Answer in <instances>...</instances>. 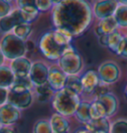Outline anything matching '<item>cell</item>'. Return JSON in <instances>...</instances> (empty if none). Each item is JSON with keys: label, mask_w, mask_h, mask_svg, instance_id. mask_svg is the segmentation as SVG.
<instances>
[{"label": "cell", "mask_w": 127, "mask_h": 133, "mask_svg": "<svg viewBox=\"0 0 127 133\" xmlns=\"http://www.w3.org/2000/svg\"><path fill=\"white\" fill-rule=\"evenodd\" d=\"M14 10L11 1L8 0H0V19L8 16Z\"/></svg>", "instance_id": "cell-31"}, {"label": "cell", "mask_w": 127, "mask_h": 133, "mask_svg": "<svg viewBox=\"0 0 127 133\" xmlns=\"http://www.w3.org/2000/svg\"><path fill=\"white\" fill-rule=\"evenodd\" d=\"M53 133H66L70 130V122L66 117L63 116L59 113H53L49 119Z\"/></svg>", "instance_id": "cell-18"}, {"label": "cell", "mask_w": 127, "mask_h": 133, "mask_svg": "<svg viewBox=\"0 0 127 133\" xmlns=\"http://www.w3.org/2000/svg\"><path fill=\"white\" fill-rule=\"evenodd\" d=\"M73 133H90V132H89V130H86L85 128L83 127V128H78V129L76 130Z\"/></svg>", "instance_id": "cell-39"}, {"label": "cell", "mask_w": 127, "mask_h": 133, "mask_svg": "<svg viewBox=\"0 0 127 133\" xmlns=\"http://www.w3.org/2000/svg\"><path fill=\"white\" fill-rule=\"evenodd\" d=\"M32 63L28 58H19L10 63V69L13 72L15 78H28L30 75Z\"/></svg>", "instance_id": "cell-15"}, {"label": "cell", "mask_w": 127, "mask_h": 133, "mask_svg": "<svg viewBox=\"0 0 127 133\" xmlns=\"http://www.w3.org/2000/svg\"><path fill=\"white\" fill-rule=\"evenodd\" d=\"M90 117L91 119H99L106 117L104 107L100 103L98 100L92 99L90 104ZM107 118V117H106Z\"/></svg>", "instance_id": "cell-27"}, {"label": "cell", "mask_w": 127, "mask_h": 133, "mask_svg": "<svg viewBox=\"0 0 127 133\" xmlns=\"http://www.w3.org/2000/svg\"><path fill=\"white\" fill-rule=\"evenodd\" d=\"M116 55L123 59H127V34L123 36V39L119 45L118 50L116 52Z\"/></svg>", "instance_id": "cell-33"}, {"label": "cell", "mask_w": 127, "mask_h": 133, "mask_svg": "<svg viewBox=\"0 0 127 133\" xmlns=\"http://www.w3.org/2000/svg\"><path fill=\"white\" fill-rule=\"evenodd\" d=\"M82 102L79 94L68 88L56 91L52 99V105L57 113L65 117L73 116Z\"/></svg>", "instance_id": "cell-3"}, {"label": "cell", "mask_w": 127, "mask_h": 133, "mask_svg": "<svg viewBox=\"0 0 127 133\" xmlns=\"http://www.w3.org/2000/svg\"><path fill=\"white\" fill-rule=\"evenodd\" d=\"M26 47H27V52H31L35 49V44H34L33 41L31 40H27L26 41Z\"/></svg>", "instance_id": "cell-36"}, {"label": "cell", "mask_w": 127, "mask_h": 133, "mask_svg": "<svg viewBox=\"0 0 127 133\" xmlns=\"http://www.w3.org/2000/svg\"><path fill=\"white\" fill-rule=\"evenodd\" d=\"M35 85L32 83L30 78H16L15 82L9 89L14 91H26V90H33Z\"/></svg>", "instance_id": "cell-23"}, {"label": "cell", "mask_w": 127, "mask_h": 133, "mask_svg": "<svg viewBox=\"0 0 127 133\" xmlns=\"http://www.w3.org/2000/svg\"><path fill=\"white\" fill-rule=\"evenodd\" d=\"M107 37H108V35H103V36L98 37V43L101 47L107 48Z\"/></svg>", "instance_id": "cell-35"}, {"label": "cell", "mask_w": 127, "mask_h": 133, "mask_svg": "<svg viewBox=\"0 0 127 133\" xmlns=\"http://www.w3.org/2000/svg\"><path fill=\"white\" fill-rule=\"evenodd\" d=\"M110 133H127V118H118L111 122Z\"/></svg>", "instance_id": "cell-30"}, {"label": "cell", "mask_w": 127, "mask_h": 133, "mask_svg": "<svg viewBox=\"0 0 127 133\" xmlns=\"http://www.w3.org/2000/svg\"><path fill=\"white\" fill-rule=\"evenodd\" d=\"M2 127H3V125H2V124H1V122H0V130L2 129Z\"/></svg>", "instance_id": "cell-42"}, {"label": "cell", "mask_w": 127, "mask_h": 133, "mask_svg": "<svg viewBox=\"0 0 127 133\" xmlns=\"http://www.w3.org/2000/svg\"><path fill=\"white\" fill-rule=\"evenodd\" d=\"M36 6L38 8L39 12H47L53 10L54 5H55V1H51V0H40V1H35Z\"/></svg>", "instance_id": "cell-32"}, {"label": "cell", "mask_w": 127, "mask_h": 133, "mask_svg": "<svg viewBox=\"0 0 127 133\" xmlns=\"http://www.w3.org/2000/svg\"><path fill=\"white\" fill-rule=\"evenodd\" d=\"M92 18V6L83 0L55 1L52 10V21L56 29H63L73 37L84 33Z\"/></svg>", "instance_id": "cell-1"}, {"label": "cell", "mask_w": 127, "mask_h": 133, "mask_svg": "<svg viewBox=\"0 0 127 133\" xmlns=\"http://www.w3.org/2000/svg\"><path fill=\"white\" fill-rule=\"evenodd\" d=\"M68 81V75L61 70L58 65H52L49 68V77H48V84L55 91H59L65 89Z\"/></svg>", "instance_id": "cell-11"}, {"label": "cell", "mask_w": 127, "mask_h": 133, "mask_svg": "<svg viewBox=\"0 0 127 133\" xmlns=\"http://www.w3.org/2000/svg\"><path fill=\"white\" fill-rule=\"evenodd\" d=\"M84 128L90 133H110L111 122L109 118H99V119H91L86 124Z\"/></svg>", "instance_id": "cell-17"}, {"label": "cell", "mask_w": 127, "mask_h": 133, "mask_svg": "<svg viewBox=\"0 0 127 133\" xmlns=\"http://www.w3.org/2000/svg\"><path fill=\"white\" fill-rule=\"evenodd\" d=\"M5 56L4 54L2 53V51L0 49V66H4V62H5Z\"/></svg>", "instance_id": "cell-38"}, {"label": "cell", "mask_w": 127, "mask_h": 133, "mask_svg": "<svg viewBox=\"0 0 127 133\" xmlns=\"http://www.w3.org/2000/svg\"><path fill=\"white\" fill-rule=\"evenodd\" d=\"M97 74L101 83L105 84H113L121 78V69L116 62L112 60L102 62L97 69Z\"/></svg>", "instance_id": "cell-6"}, {"label": "cell", "mask_w": 127, "mask_h": 133, "mask_svg": "<svg viewBox=\"0 0 127 133\" xmlns=\"http://www.w3.org/2000/svg\"><path fill=\"white\" fill-rule=\"evenodd\" d=\"M90 104H91V101L86 99H82V102H81V104H79L77 112L75 114L76 118L81 123H83V125L91 120V117H90Z\"/></svg>", "instance_id": "cell-20"}, {"label": "cell", "mask_w": 127, "mask_h": 133, "mask_svg": "<svg viewBox=\"0 0 127 133\" xmlns=\"http://www.w3.org/2000/svg\"><path fill=\"white\" fill-rule=\"evenodd\" d=\"M95 99L98 100L100 103L102 104V106L104 107L107 118H110V117L114 116L116 114V112L118 111L119 100H118L117 96L113 92L109 91V92L103 94V95H101L99 97L95 98Z\"/></svg>", "instance_id": "cell-14"}, {"label": "cell", "mask_w": 127, "mask_h": 133, "mask_svg": "<svg viewBox=\"0 0 127 133\" xmlns=\"http://www.w3.org/2000/svg\"><path fill=\"white\" fill-rule=\"evenodd\" d=\"M0 133H15V131L10 126H3L0 130Z\"/></svg>", "instance_id": "cell-37"}, {"label": "cell", "mask_w": 127, "mask_h": 133, "mask_svg": "<svg viewBox=\"0 0 127 133\" xmlns=\"http://www.w3.org/2000/svg\"><path fill=\"white\" fill-rule=\"evenodd\" d=\"M73 36L63 29L45 33L39 41V50L49 61H59L64 52L72 45Z\"/></svg>", "instance_id": "cell-2"}, {"label": "cell", "mask_w": 127, "mask_h": 133, "mask_svg": "<svg viewBox=\"0 0 127 133\" xmlns=\"http://www.w3.org/2000/svg\"><path fill=\"white\" fill-rule=\"evenodd\" d=\"M118 2H119V4H121V5L127 6V0H123V1H118Z\"/></svg>", "instance_id": "cell-40"}, {"label": "cell", "mask_w": 127, "mask_h": 133, "mask_svg": "<svg viewBox=\"0 0 127 133\" xmlns=\"http://www.w3.org/2000/svg\"><path fill=\"white\" fill-rule=\"evenodd\" d=\"M15 78L10 66H0V88L9 89L13 85Z\"/></svg>", "instance_id": "cell-21"}, {"label": "cell", "mask_w": 127, "mask_h": 133, "mask_svg": "<svg viewBox=\"0 0 127 133\" xmlns=\"http://www.w3.org/2000/svg\"><path fill=\"white\" fill-rule=\"evenodd\" d=\"M21 116L20 109L9 103L0 106V122L3 126H10L15 124Z\"/></svg>", "instance_id": "cell-13"}, {"label": "cell", "mask_w": 127, "mask_h": 133, "mask_svg": "<svg viewBox=\"0 0 127 133\" xmlns=\"http://www.w3.org/2000/svg\"><path fill=\"white\" fill-rule=\"evenodd\" d=\"M81 81H82V84H83V94H90V95H92L94 90L101 83L97 71H95L93 69H89L83 72L81 76Z\"/></svg>", "instance_id": "cell-12"}, {"label": "cell", "mask_w": 127, "mask_h": 133, "mask_svg": "<svg viewBox=\"0 0 127 133\" xmlns=\"http://www.w3.org/2000/svg\"><path fill=\"white\" fill-rule=\"evenodd\" d=\"M124 95H125V97L127 98V83L126 85H125V89H124Z\"/></svg>", "instance_id": "cell-41"}, {"label": "cell", "mask_w": 127, "mask_h": 133, "mask_svg": "<svg viewBox=\"0 0 127 133\" xmlns=\"http://www.w3.org/2000/svg\"><path fill=\"white\" fill-rule=\"evenodd\" d=\"M34 91L37 96V99L40 102H47L49 99H53L54 94H56L55 90L52 89L48 83L44 84V85L36 87L34 89Z\"/></svg>", "instance_id": "cell-22"}, {"label": "cell", "mask_w": 127, "mask_h": 133, "mask_svg": "<svg viewBox=\"0 0 127 133\" xmlns=\"http://www.w3.org/2000/svg\"><path fill=\"white\" fill-rule=\"evenodd\" d=\"M8 94H9V89L0 88V106L4 105L7 103Z\"/></svg>", "instance_id": "cell-34"}, {"label": "cell", "mask_w": 127, "mask_h": 133, "mask_svg": "<svg viewBox=\"0 0 127 133\" xmlns=\"http://www.w3.org/2000/svg\"><path fill=\"white\" fill-rule=\"evenodd\" d=\"M26 23L25 17L19 8H14V10L2 19H0V31L4 34L12 33L13 30L18 26Z\"/></svg>", "instance_id": "cell-9"}, {"label": "cell", "mask_w": 127, "mask_h": 133, "mask_svg": "<svg viewBox=\"0 0 127 133\" xmlns=\"http://www.w3.org/2000/svg\"><path fill=\"white\" fill-rule=\"evenodd\" d=\"M58 66L68 76H78L83 69V60L77 49L71 45L58 61Z\"/></svg>", "instance_id": "cell-5"}, {"label": "cell", "mask_w": 127, "mask_h": 133, "mask_svg": "<svg viewBox=\"0 0 127 133\" xmlns=\"http://www.w3.org/2000/svg\"><path fill=\"white\" fill-rule=\"evenodd\" d=\"M123 36L124 35L119 30H116L115 32L109 34L107 37V49H109L111 52L116 54V52L119 48V45L123 39Z\"/></svg>", "instance_id": "cell-24"}, {"label": "cell", "mask_w": 127, "mask_h": 133, "mask_svg": "<svg viewBox=\"0 0 127 133\" xmlns=\"http://www.w3.org/2000/svg\"><path fill=\"white\" fill-rule=\"evenodd\" d=\"M113 17L117 22L118 27L122 29L127 28V6L119 4Z\"/></svg>", "instance_id": "cell-25"}, {"label": "cell", "mask_w": 127, "mask_h": 133, "mask_svg": "<svg viewBox=\"0 0 127 133\" xmlns=\"http://www.w3.org/2000/svg\"><path fill=\"white\" fill-rule=\"evenodd\" d=\"M17 4H18V8L30 19L31 23L34 22L37 19L40 12H39L37 6H36L35 1H27V0L18 1Z\"/></svg>", "instance_id": "cell-19"}, {"label": "cell", "mask_w": 127, "mask_h": 133, "mask_svg": "<svg viewBox=\"0 0 127 133\" xmlns=\"http://www.w3.org/2000/svg\"><path fill=\"white\" fill-rule=\"evenodd\" d=\"M0 49L6 59L14 61L25 57L27 53L26 41L18 38L13 33L5 34L0 41Z\"/></svg>", "instance_id": "cell-4"}, {"label": "cell", "mask_w": 127, "mask_h": 133, "mask_svg": "<svg viewBox=\"0 0 127 133\" xmlns=\"http://www.w3.org/2000/svg\"><path fill=\"white\" fill-rule=\"evenodd\" d=\"M66 88L70 89L71 90L75 91L77 94H83V84L81 81L79 76H68V81H66Z\"/></svg>", "instance_id": "cell-26"}, {"label": "cell", "mask_w": 127, "mask_h": 133, "mask_svg": "<svg viewBox=\"0 0 127 133\" xmlns=\"http://www.w3.org/2000/svg\"><path fill=\"white\" fill-rule=\"evenodd\" d=\"M66 133H69V132H66Z\"/></svg>", "instance_id": "cell-43"}, {"label": "cell", "mask_w": 127, "mask_h": 133, "mask_svg": "<svg viewBox=\"0 0 127 133\" xmlns=\"http://www.w3.org/2000/svg\"><path fill=\"white\" fill-rule=\"evenodd\" d=\"M118 29L119 27L117 25V22L114 19V17H109V18L98 21V23L96 24V26L94 28V33L98 38L103 35H109V34L115 32Z\"/></svg>", "instance_id": "cell-16"}, {"label": "cell", "mask_w": 127, "mask_h": 133, "mask_svg": "<svg viewBox=\"0 0 127 133\" xmlns=\"http://www.w3.org/2000/svg\"><path fill=\"white\" fill-rule=\"evenodd\" d=\"M32 133H53L49 120L40 119L34 124Z\"/></svg>", "instance_id": "cell-29"}, {"label": "cell", "mask_w": 127, "mask_h": 133, "mask_svg": "<svg viewBox=\"0 0 127 133\" xmlns=\"http://www.w3.org/2000/svg\"><path fill=\"white\" fill-rule=\"evenodd\" d=\"M33 102V90L14 91L9 89L7 103L15 106L18 109H26Z\"/></svg>", "instance_id": "cell-10"}, {"label": "cell", "mask_w": 127, "mask_h": 133, "mask_svg": "<svg viewBox=\"0 0 127 133\" xmlns=\"http://www.w3.org/2000/svg\"><path fill=\"white\" fill-rule=\"evenodd\" d=\"M119 2L115 0H99L92 4V13L98 21L114 16Z\"/></svg>", "instance_id": "cell-7"}, {"label": "cell", "mask_w": 127, "mask_h": 133, "mask_svg": "<svg viewBox=\"0 0 127 133\" xmlns=\"http://www.w3.org/2000/svg\"><path fill=\"white\" fill-rule=\"evenodd\" d=\"M49 68L50 66L42 61H35L32 63L29 78L34 83L35 88L48 83Z\"/></svg>", "instance_id": "cell-8"}, {"label": "cell", "mask_w": 127, "mask_h": 133, "mask_svg": "<svg viewBox=\"0 0 127 133\" xmlns=\"http://www.w3.org/2000/svg\"><path fill=\"white\" fill-rule=\"evenodd\" d=\"M32 24H29V23H24L21 25H18L12 33L14 34L15 36H17L18 38L24 40V41H27V39L29 38V36L32 33Z\"/></svg>", "instance_id": "cell-28"}]
</instances>
